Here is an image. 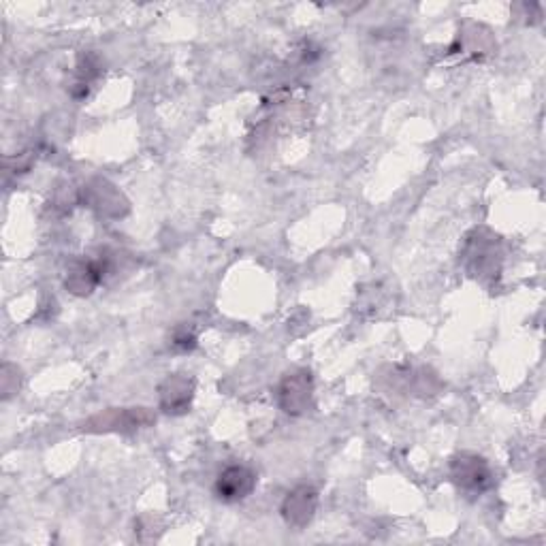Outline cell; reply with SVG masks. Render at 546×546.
Wrapping results in <instances>:
<instances>
[{"instance_id":"cell-1","label":"cell","mask_w":546,"mask_h":546,"mask_svg":"<svg viewBox=\"0 0 546 546\" xmlns=\"http://www.w3.org/2000/svg\"><path fill=\"white\" fill-rule=\"evenodd\" d=\"M451 478L459 491L480 495L493 487L495 478L485 457L476 453H459L451 459Z\"/></svg>"},{"instance_id":"cell-2","label":"cell","mask_w":546,"mask_h":546,"mask_svg":"<svg viewBox=\"0 0 546 546\" xmlns=\"http://www.w3.org/2000/svg\"><path fill=\"white\" fill-rule=\"evenodd\" d=\"M497 237L485 229H476L465 242L463 261L472 276L487 278L497 276L500 271V252H497Z\"/></svg>"},{"instance_id":"cell-3","label":"cell","mask_w":546,"mask_h":546,"mask_svg":"<svg viewBox=\"0 0 546 546\" xmlns=\"http://www.w3.org/2000/svg\"><path fill=\"white\" fill-rule=\"evenodd\" d=\"M314 382L308 369H297L293 374H286L278 387V404L286 414H303L312 406Z\"/></svg>"},{"instance_id":"cell-4","label":"cell","mask_w":546,"mask_h":546,"mask_svg":"<svg viewBox=\"0 0 546 546\" xmlns=\"http://www.w3.org/2000/svg\"><path fill=\"white\" fill-rule=\"evenodd\" d=\"M156 419L146 408H114L103 414H96L88 423H84L86 431H135L141 427L152 425Z\"/></svg>"},{"instance_id":"cell-5","label":"cell","mask_w":546,"mask_h":546,"mask_svg":"<svg viewBox=\"0 0 546 546\" xmlns=\"http://www.w3.org/2000/svg\"><path fill=\"white\" fill-rule=\"evenodd\" d=\"M84 201L88 207L105 218H120L128 212V201L124 199L122 192L103 178L92 180L88 186L82 190Z\"/></svg>"},{"instance_id":"cell-6","label":"cell","mask_w":546,"mask_h":546,"mask_svg":"<svg viewBox=\"0 0 546 546\" xmlns=\"http://www.w3.org/2000/svg\"><path fill=\"white\" fill-rule=\"evenodd\" d=\"M192 397H195V380L184 374H171L158 387L160 410L167 414H186Z\"/></svg>"},{"instance_id":"cell-7","label":"cell","mask_w":546,"mask_h":546,"mask_svg":"<svg viewBox=\"0 0 546 546\" xmlns=\"http://www.w3.org/2000/svg\"><path fill=\"white\" fill-rule=\"evenodd\" d=\"M256 487V474L248 465H229L216 478V495L222 502H242L252 495Z\"/></svg>"},{"instance_id":"cell-8","label":"cell","mask_w":546,"mask_h":546,"mask_svg":"<svg viewBox=\"0 0 546 546\" xmlns=\"http://www.w3.org/2000/svg\"><path fill=\"white\" fill-rule=\"evenodd\" d=\"M316 508H318V491L310 485H299L288 493L286 500L282 502V517L291 527L303 529L314 519Z\"/></svg>"},{"instance_id":"cell-9","label":"cell","mask_w":546,"mask_h":546,"mask_svg":"<svg viewBox=\"0 0 546 546\" xmlns=\"http://www.w3.org/2000/svg\"><path fill=\"white\" fill-rule=\"evenodd\" d=\"M107 271V259H90L79 261L71 267L67 276V288L73 295H90Z\"/></svg>"},{"instance_id":"cell-10","label":"cell","mask_w":546,"mask_h":546,"mask_svg":"<svg viewBox=\"0 0 546 546\" xmlns=\"http://www.w3.org/2000/svg\"><path fill=\"white\" fill-rule=\"evenodd\" d=\"M173 346L175 348H180V350H192L197 346V335L188 331V329H180V331H175L173 335Z\"/></svg>"}]
</instances>
